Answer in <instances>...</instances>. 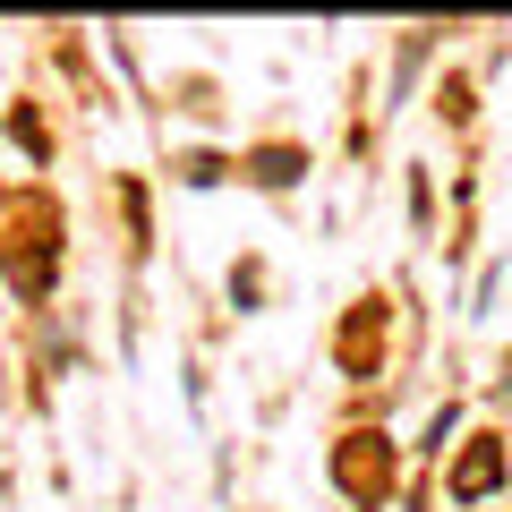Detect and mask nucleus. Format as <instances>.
<instances>
[{"label": "nucleus", "mask_w": 512, "mask_h": 512, "mask_svg": "<svg viewBox=\"0 0 512 512\" xmlns=\"http://www.w3.org/2000/svg\"><path fill=\"white\" fill-rule=\"evenodd\" d=\"M495 470H504V461H495V444L478 436V453H461V470H453V487H461V495H487V487H495Z\"/></svg>", "instance_id": "nucleus-1"}]
</instances>
